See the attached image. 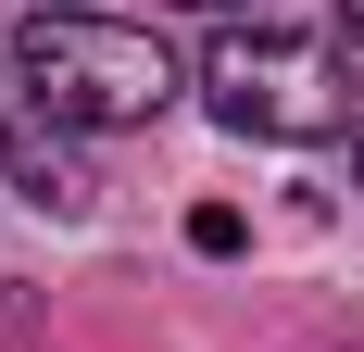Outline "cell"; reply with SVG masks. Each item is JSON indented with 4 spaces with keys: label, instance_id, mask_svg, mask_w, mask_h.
<instances>
[{
    "label": "cell",
    "instance_id": "cell-1",
    "mask_svg": "<svg viewBox=\"0 0 364 352\" xmlns=\"http://www.w3.org/2000/svg\"><path fill=\"white\" fill-rule=\"evenodd\" d=\"M13 76H26V101L50 113V126H75V139H88V126H151V113L188 88L176 51L151 26H113V13H26Z\"/></svg>",
    "mask_w": 364,
    "mask_h": 352
},
{
    "label": "cell",
    "instance_id": "cell-2",
    "mask_svg": "<svg viewBox=\"0 0 364 352\" xmlns=\"http://www.w3.org/2000/svg\"><path fill=\"white\" fill-rule=\"evenodd\" d=\"M201 101L226 139H339L352 126V63L301 26H226L201 51Z\"/></svg>",
    "mask_w": 364,
    "mask_h": 352
},
{
    "label": "cell",
    "instance_id": "cell-3",
    "mask_svg": "<svg viewBox=\"0 0 364 352\" xmlns=\"http://www.w3.org/2000/svg\"><path fill=\"white\" fill-rule=\"evenodd\" d=\"M0 176H13V202H38V214H88V139L50 126V113L0 126Z\"/></svg>",
    "mask_w": 364,
    "mask_h": 352
},
{
    "label": "cell",
    "instance_id": "cell-4",
    "mask_svg": "<svg viewBox=\"0 0 364 352\" xmlns=\"http://www.w3.org/2000/svg\"><path fill=\"white\" fill-rule=\"evenodd\" d=\"M176 13H277V0H176Z\"/></svg>",
    "mask_w": 364,
    "mask_h": 352
},
{
    "label": "cell",
    "instance_id": "cell-5",
    "mask_svg": "<svg viewBox=\"0 0 364 352\" xmlns=\"http://www.w3.org/2000/svg\"><path fill=\"white\" fill-rule=\"evenodd\" d=\"M26 13H88V0H26Z\"/></svg>",
    "mask_w": 364,
    "mask_h": 352
},
{
    "label": "cell",
    "instance_id": "cell-6",
    "mask_svg": "<svg viewBox=\"0 0 364 352\" xmlns=\"http://www.w3.org/2000/svg\"><path fill=\"white\" fill-rule=\"evenodd\" d=\"M352 176H364V113H352Z\"/></svg>",
    "mask_w": 364,
    "mask_h": 352
},
{
    "label": "cell",
    "instance_id": "cell-7",
    "mask_svg": "<svg viewBox=\"0 0 364 352\" xmlns=\"http://www.w3.org/2000/svg\"><path fill=\"white\" fill-rule=\"evenodd\" d=\"M352 51H364V0H352Z\"/></svg>",
    "mask_w": 364,
    "mask_h": 352
}]
</instances>
